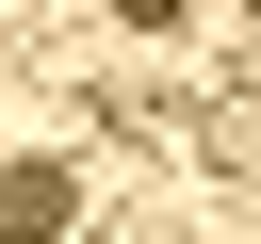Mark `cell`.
<instances>
[{
  "mask_svg": "<svg viewBox=\"0 0 261 244\" xmlns=\"http://www.w3.org/2000/svg\"><path fill=\"white\" fill-rule=\"evenodd\" d=\"M196 163H228V179H261V98H212V114H196Z\"/></svg>",
  "mask_w": 261,
  "mask_h": 244,
  "instance_id": "2",
  "label": "cell"
},
{
  "mask_svg": "<svg viewBox=\"0 0 261 244\" xmlns=\"http://www.w3.org/2000/svg\"><path fill=\"white\" fill-rule=\"evenodd\" d=\"M65 211H82V179H65V163H0V244H49Z\"/></svg>",
  "mask_w": 261,
  "mask_h": 244,
  "instance_id": "1",
  "label": "cell"
},
{
  "mask_svg": "<svg viewBox=\"0 0 261 244\" xmlns=\"http://www.w3.org/2000/svg\"><path fill=\"white\" fill-rule=\"evenodd\" d=\"M245 16H261V0H245Z\"/></svg>",
  "mask_w": 261,
  "mask_h": 244,
  "instance_id": "3",
  "label": "cell"
}]
</instances>
